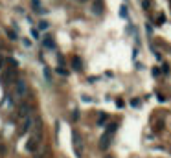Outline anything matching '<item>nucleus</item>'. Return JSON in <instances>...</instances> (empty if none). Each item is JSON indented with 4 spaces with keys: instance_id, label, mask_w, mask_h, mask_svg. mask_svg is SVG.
Instances as JSON below:
<instances>
[{
    "instance_id": "obj_24",
    "label": "nucleus",
    "mask_w": 171,
    "mask_h": 158,
    "mask_svg": "<svg viewBox=\"0 0 171 158\" xmlns=\"http://www.w3.org/2000/svg\"><path fill=\"white\" fill-rule=\"evenodd\" d=\"M0 154H6V145L0 143Z\"/></svg>"
},
{
    "instance_id": "obj_9",
    "label": "nucleus",
    "mask_w": 171,
    "mask_h": 158,
    "mask_svg": "<svg viewBox=\"0 0 171 158\" xmlns=\"http://www.w3.org/2000/svg\"><path fill=\"white\" fill-rule=\"evenodd\" d=\"M72 68L76 70V72H83V61H81V57L74 55V59H72Z\"/></svg>"
},
{
    "instance_id": "obj_10",
    "label": "nucleus",
    "mask_w": 171,
    "mask_h": 158,
    "mask_svg": "<svg viewBox=\"0 0 171 158\" xmlns=\"http://www.w3.org/2000/svg\"><path fill=\"white\" fill-rule=\"evenodd\" d=\"M107 121H109V114H107V112H101V114L98 116V125H105Z\"/></svg>"
},
{
    "instance_id": "obj_20",
    "label": "nucleus",
    "mask_w": 171,
    "mask_h": 158,
    "mask_svg": "<svg viewBox=\"0 0 171 158\" xmlns=\"http://www.w3.org/2000/svg\"><path fill=\"white\" fill-rule=\"evenodd\" d=\"M156 98H158V101H160V103H164V101H166V96H164V94H160V92H156Z\"/></svg>"
},
{
    "instance_id": "obj_17",
    "label": "nucleus",
    "mask_w": 171,
    "mask_h": 158,
    "mask_svg": "<svg viewBox=\"0 0 171 158\" xmlns=\"http://www.w3.org/2000/svg\"><path fill=\"white\" fill-rule=\"evenodd\" d=\"M120 15H122L123 18H127V15H129V13H127V6H122V9H120Z\"/></svg>"
},
{
    "instance_id": "obj_27",
    "label": "nucleus",
    "mask_w": 171,
    "mask_h": 158,
    "mask_svg": "<svg viewBox=\"0 0 171 158\" xmlns=\"http://www.w3.org/2000/svg\"><path fill=\"white\" fill-rule=\"evenodd\" d=\"M4 70V59H0V72Z\"/></svg>"
},
{
    "instance_id": "obj_11",
    "label": "nucleus",
    "mask_w": 171,
    "mask_h": 158,
    "mask_svg": "<svg viewBox=\"0 0 171 158\" xmlns=\"http://www.w3.org/2000/svg\"><path fill=\"white\" fill-rule=\"evenodd\" d=\"M55 73H59V76H63V77H66V76H68V70H66L65 66H59V65H57V68H55Z\"/></svg>"
},
{
    "instance_id": "obj_8",
    "label": "nucleus",
    "mask_w": 171,
    "mask_h": 158,
    "mask_svg": "<svg viewBox=\"0 0 171 158\" xmlns=\"http://www.w3.org/2000/svg\"><path fill=\"white\" fill-rule=\"evenodd\" d=\"M90 9H92V13H94L96 17L103 15V0H92Z\"/></svg>"
},
{
    "instance_id": "obj_1",
    "label": "nucleus",
    "mask_w": 171,
    "mask_h": 158,
    "mask_svg": "<svg viewBox=\"0 0 171 158\" xmlns=\"http://www.w3.org/2000/svg\"><path fill=\"white\" fill-rule=\"evenodd\" d=\"M26 96H28V85H26V81L24 79H17L13 83V98H15V101L20 103Z\"/></svg>"
},
{
    "instance_id": "obj_21",
    "label": "nucleus",
    "mask_w": 171,
    "mask_h": 158,
    "mask_svg": "<svg viewBox=\"0 0 171 158\" xmlns=\"http://www.w3.org/2000/svg\"><path fill=\"white\" fill-rule=\"evenodd\" d=\"M31 6H33L35 9H41V2H39V0H31Z\"/></svg>"
},
{
    "instance_id": "obj_12",
    "label": "nucleus",
    "mask_w": 171,
    "mask_h": 158,
    "mask_svg": "<svg viewBox=\"0 0 171 158\" xmlns=\"http://www.w3.org/2000/svg\"><path fill=\"white\" fill-rule=\"evenodd\" d=\"M42 44H44L46 48H53V39L52 37H44L42 39Z\"/></svg>"
},
{
    "instance_id": "obj_18",
    "label": "nucleus",
    "mask_w": 171,
    "mask_h": 158,
    "mask_svg": "<svg viewBox=\"0 0 171 158\" xmlns=\"http://www.w3.org/2000/svg\"><path fill=\"white\" fill-rule=\"evenodd\" d=\"M131 107H134V109H138V107H140V99H131Z\"/></svg>"
},
{
    "instance_id": "obj_22",
    "label": "nucleus",
    "mask_w": 171,
    "mask_h": 158,
    "mask_svg": "<svg viewBox=\"0 0 171 158\" xmlns=\"http://www.w3.org/2000/svg\"><path fill=\"white\" fill-rule=\"evenodd\" d=\"M7 37H9V39H11V40H13V39H17V35L13 33V31H11V29H7Z\"/></svg>"
},
{
    "instance_id": "obj_26",
    "label": "nucleus",
    "mask_w": 171,
    "mask_h": 158,
    "mask_svg": "<svg viewBox=\"0 0 171 158\" xmlns=\"http://www.w3.org/2000/svg\"><path fill=\"white\" fill-rule=\"evenodd\" d=\"M116 107L122 109V107H123V101H122V99H118V101H116Z\"/></svg>"
},
{
    "instance_id": "obj_19",
    "label": "nucleus",
    "mask_w": 171,
    "mask_h": 158,
    "mask_svg": "<svg viewBox=\"0 0 171 158\" xmlns=\"http://www.w3.org/2000/svg\"><path fill=\"white\" fill-rule=\"evenodd\" d=\"M142 7H144V9H149V7H151V0H144V2H142Z\"/></svg>"
},
{
    "instance_id": "obj_6",
    "label": "nucleus",
    "mask_w": 171,
    "mask_h": 158,
    "mask_svg": "<svg viewBox=\"0 0 171 158\" xmlns=\"http://www.w3.org/2000/svg\"><path fill=\"white\" fill-rule=\"evenodd\" d=\"M31 116H33V114H31ZM31 116H28V118L22 120V123H20V129H18V136H24V134L29 132V129H31Z\"/></svg>"
},
{
    "instance_id": "obj_15",
    "label": "nucleus",
    "mask_w": 171,
    "mask_h": 158,
    "mask_svg": "<svg viewBox=\"0 0 171 158\" xmlns=\"http://www.w3.org/2000/svg\"><path fill=\"white\" fill-rule=\"evenodd\" d=\"M48 28H50V24L44 22V20H42V22H39V29H41V31H44V29H48Z\"/></svg>"
},
{
    "instance_id": "obj_4",
    "label": "nucleus",
    "mask_w": 171,
    "mask_h": 158,
    "mask_svg": "<svg viewBox=\"0 0 171 158\" xmlns=\"http://www.w3.org/2000/svg\"><path fill=\"white\" fill-rule=\"evenodd\" d=\"M31 112H33V107H31L29 103H26V101H20L18 103V107H17V118L18 120L28 118V116H31Z\"/></svg>"
},
{
    "instance_id": "obj_3",
    "label": "nucleus",
    "mask_w": 171,
    "mask_h": 158,
    "mask_svg": "<svg viewBox=\"0 0 171 158\" xmlns=\"http://www.w3.org/2000/svg\"><path fill=\"white\" fill-rule=\"evenodd\" d=\"M72 143H74V149H76V156L81 158V154H83V138H81L79 131H76V129L72 131Z\"/></svg>"
},
{
    "instance_id": "obj_7",
    "label": "nucleus",
    "mask_w": 171,
    "mask_h": 158,
    "mask_svg": "<svg viewBox=\"0 0 171 158\" xmlns=\"http://www.w3.org/2000/svg\"><path fill=\"white\" fill-rule=\"evenodd\" d=\"M111 142H112V134L105 132L101 138H100V149H101V151H107V149L111 147Z\"/></svg>"
},
{
    "instance_id": "obj_23",
    "label": "nucleus",
    "mask_w": 171,
    "mask_h": 158,
    "mask_svg": "<svg viewBox=\"0 0 171 158\" xmlns=\"http://www.w3.org/2000/svg\"><path fill=\"white\" fill-rule=\"evenodd\" d=\"M44 77H46L48 81L52 79V76H50V70H48V68H44Z\"/></svg>"
},
{
    "instance_id": "obj_25",
    "label": "nucleus",
    "mask_w": 171,
    "mask_h": 158,
    "mask_svg": "<svg viewBox=\"0 0 171 158\" xmlns=\"http://www.w3.org/2000/svg\"><path fill=\"white\" fill-rule=\"evenodd\" d=\"M153 76H155V77L160 76V70H158V68H153Z\"/></svg>"
},
{
    "instance_id": "obj_13",
    "label": "nucleus",
    "mask_w": 171,
    "mask_h": 158,
    "mask_svg": "<svg viewBox=\"0 0 171 158\" xmlns=\"http://www.w3.org/2000/svg\"><path fill=\"white\" fill-rule=\"evenodd\" d=\"M116 129H118V123H109V127H107V132H109V134H114Z\"/></svg>"
},
{
    "instance_id": "obj_14",
    "label": "nucleus",
    "mask_w": 171,
    "mask_h": 158,
    "mask_svg": "<svg viewBox=\"0 0 171 158\" xmlns=\"http://www.w3.org/2000/svg\"><path fill=\"white\" fill-rule=\"evenodd\" d=\"M70 120H72V121H77V120H79V110H77V109H74V110H72Z\"/></svg>"
},
{
    "instance_id": "obj_5",
    "label": "nucleus",
    "mask_w": 171,
    "mask_h": 158,
    "mask_svg": "<svg viewBox=\"0 0 171 158\" xmlns=\"http://www.w3.org/2000/svg\"><path fill=\"white\" fill-rule=\"evenodd\" d=\"M39 143H41V138L29 134V138H28V142H26V151H28V153H35V151L39 149Z\"/></svg>"
},
{
    "instance_id": "obj_16",
    "label": "nucleus",
    "mask_w": 171,
    "mask_h": 158,
    "mask_svg": "<svg viewBox=\"0 0 171 158\" xmlns=\"http://www.w3.org/2000/svg\"><path fill=\"white\" fill-rule=\"evenodd\" d=\"M164 22H166V17H164V15H160V17L156 18V26H162Z\"/></svg>"
},
{
    "instance_id": "obj_2",
    "label": "nucleus",
    "mask_w": 171,
    "mask_h": 158,
    "mask_svg": "<svg viewBox=\"0 0 171 158\" xmlns=\"http://www.w3.org/2000/svg\"><path fill=\"white\" fill-rule=\"evenodd\" d=\"M31 136H37V138L42 140V121H41V116L33 114L31 116V129H29Z\"/></svg>"
}]
</instances>
